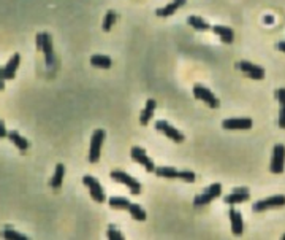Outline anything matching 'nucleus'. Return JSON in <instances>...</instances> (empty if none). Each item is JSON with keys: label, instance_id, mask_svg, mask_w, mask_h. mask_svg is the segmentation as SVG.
<instances>
[{"label": "nucleus", "instance_id": "nucleus-36", "mask_svg": "<svg viewBox=\"0 0 285 240\" xmlns=\"http://www.w3.org/2000/svg\"><path fill=\"white\" fill-rule=\"evenodd\" d=\"M265 23H273V18H271V16H266V18H265Z\"/></svg>", "mask_w": 285, "mask_h": 240}, {"label": "nucleus", "instance_id": "nucleus-3", "mask_svg": "<svg viewBox=\"0 0 285 240\" xmlns=\"http://www.w3.org/2000/svg\"><path fill=\"white\" fill-rule=\"evenodd\" d=\"M111 178H113V180H116V181H119V183H124L125 186L130 189L131 194L138 196V194L141 193V184H140V181H136L135 178L130 177L129 174L121 172V170H113V172H111Z\"/></svg>", "mask_w": 285, "mask_h": 240}, {"label": "nucleus", "instance_id": "nucleus-5", "mask_svg": "<svg viewBox=\"0 0 285 240\" xmlns=\"http://www.w3.org/2000/svg\"><path fill=\"white\" fill-rule=\"evenodd\" d=\"M285 167V147L284 145H276L274 151H273V157H271V172L273 174H282Z\"/></svg>", "mask_w": 285, "mask_h": 240}, {"label": "nucleus", "instance_id": "nucleus-35", "mask_svg": "<svg viewBox=\"0 0 285 240\" xmlns=\"http://www.w3.org/2000/svg\"><path fill=\"white\" fill-rule=\"evenodd\" d=\"M3 78H2V72H0V89H3Z\"/></svg>", "mask_w": 285, "mask_h": 240}, {"label": "nucleus", "instance_id": "nucleus-21", "mask_svg": "<svg viewBox=\"0 0 285 240\" xmlns=\"http://www.w3.org/2000/svg\"><path fill=\"white\" fill-rule=\"evenodd\" d=\"M90 64L99 68H109L113 62H111V58L105 56V54H94V56L90 58Z\"/></svg>", "mask_w": 285, "mask_h": 240}, {"label": "nucleus", "instance_id": "nucleus-14", "mask_svg": "<svg viewBox=\"0 0 285 240\" xmlns=\"http://www.w3.org/2000/svg\"><path fill=\"white\" fill-rule=\"evenodd\" d=\"M185 2H187V0H173V2H171L170 5L163 6V8H158V10L155 11V15H157L158 18H168V16H171V15H175V13L181 8V6H184Z\"/></svg>", "mask_w": 285, "mask_h": 240}, {"label": "nucleus", "instance_id": "nucleus-29", "mask_svg": "<svg viewBox=\"0 0 285 240\" xmlns=\"http://www.w3.org/2000/svg\"><path fill=\"white\" fill-rule=\"evenodd\" d=\"M207 193H209L214 199H215V197H219V196L222 194V184H220V183H214V184H211V186L207 188Z\"/></svg>", "mask_w": 285, "mask_h": 240}, {"label": "nucleus", "instance_id": "nucleus-34", "mask_svg": "<svg viewBox=\"0 0 285 240\" xmlns=\"http://www.w3.org/2000/svg\"><path fill=\"white\" fill-rule=\"evenodd\" d=\"M277 48H279L281 51H284V53H285V42H281L279 45H277Z\"/></svg>", "mask_w": 285, "mask_h": 240}, {"label": "nucleus", "instance_id": "nucleus-30", "mask_svg": "<svg viewBox=\"0 0 285 240\" xmlns=\"http://www.w3.org/2000/svg\"><path fill=\"white\" fill-rule=\"evenodd\" d=\"M179 178L187 183H193L195 181V174L190 172V170H184V172H179Z\"/></svg>", "mask_w": 285, "mask_h": 240}, {"label": "nucleus", "instance_id": "nucleus-7", "mask_svg": "<svg viewBox=\"0 0 285 240\" xmlns=\"http://www.w3.org/2000/svg\"><path fill=\"white\" fill-rule=\"evenodd\" d=\"M193 95L198 99V100H203L206 102V105H209L211 108H219V99L215 97V95L209 91L207 88L201 86V85H197L193 88Z\"/></svg>", "mask_w": 285, "mask_h": 240}, {"label": "nucleus", "instance_id": "nucleus-28", "mask_svg": "<svg viewBox=\"0 0 285 240\" xmlns=\"http://www.w3.org/2000/svg\"><path fill=\"white\" fill-rule=\"evenodd\" d=\"M108 239L109 240H124V236L116 229L114 224H111L109 228H108Z\"/></svg>", "mask_w": 285, "mask_h": 240}, {"label": "nucleus", "instance_id": "nucleus-15", "mask_svg": "<svg viewBox=\"0 0 285 240\" xmlns=\"http://www.w3.org/2000/svg\"><path fill=\"white\" fill-rule=\"evenodd\" d=\"M230 221H232V231L234 236H241L244 232V221L238 210L232 209L230 210Z\"/></svg>", "mask_w": 285, "mask_h": 240}, {"label": "nucleus", "instance_id": "nucleus-23", "mask_svg": "<svg viewBox=\"0 0 285 240\" xmlns=\"http://www.w3.org/2000/svg\"><path fill=\"white\" fill-rule=\"evenodd\" d=\"M130 205V201L125 197H111L109 199V207L116 210H127Z\"/></svg>", "mask_w": 285, "mask_h": 240}, {"label": "nucleus", "instance_id": "nucleus-22", "mask_svg": "<svg viewBox=\"0 0 285 240\" xmlns=\"http://www.w3.org/2000/svg\"><path fill=\"white\" fill-rule=\"evenodd\" d=\"M129 211H130V215L133 216L136 221H144L146 219V211L143 210V207L141 205H138V204H131L130 202V205H129V209H127Z\"/></svg>", "mask_w": 285, "mask_h": 240}, {"label": "nucleus", "instance_id": "nucleus-24", "mask_svg": "<svg viewBox=\"0 0 285 240\" xmlns=\"http://www.w3.org/2000/svg\"><path fill=\"white\" fill-rule=\"evenodd\" d=\"M154 172L162 178H179V172L173 167H155Z\"/></svg>", "mask_w": 285, "mask_h": 240}, {"label": "nucleus", "instance_id": "nucleus-1", "mask_svg": "<svg viewBox=\"0 0 285 240\" xmlns=\"http://www.w3.org/2000/svg\"><path fill=\"white\" fill-rule=\"evenodd\" d=\"M37 50L43 51L45 59H46V65L52 67L54 64V46H52V38L50 33L41 32L37 33Z\"/></svg>", "mask_w": 285, "mask_h": 240}, {"label": "nucleus", "instance_id": "nucleus-16", "mask_svg": "<svg viewBox=\"0 0 285 240\" xmlns=\"http://www.w3.org/2000/svg\"><path fill=\"white\" fill-rule=\"evenodd\" d=\"M155 107H157V104H155V100H152V99H149L148 102H146V107H144V110H143V113H141V116H140V122H141V124H143V126H146V124H149V121L152 120V116H154Z\"/></svg>", "mask_w": 285, "mask_h": 240}, {"label": "nucleus", "instance_id": "nucleus-25", "mask_svg": "<svg viewBox=\"0 0 285 240\" xmlns=\"http://www.w3.org/2000/svg\"><path fill=\"white\" fill-rule=\"evenodd\" d=\"M117 21V15L114 11H108L105 19H103V30H111V27L114 26V23Z\"/></svg>", "mask_w": 285, "mask_h": 240}, {"label": "nucleus", "instance_id": "nucleus-32", "mask_svg": "<svg viewBox=\"0 0 285 240\" xmlns=\"http://www.w3.org/2000/svg\"><path fill=\"white\" fill-rule=\"evenodd\" d=\"M276 95H277V100H279V104H281V105H285V89H284V88L277 89Z\"/></svg>", "mask_w": 285, "mask_h": 240}, {"label": "nucleus", "instance_id": "nucleus-4", "mask_svg": "<svg viewBox=\"0 0 285 240\" xmlns=\"http://www.w3.org/2000/svg\"><path fill=\"white\" fill-rule=\"evenodd\" d=\"M82 183H84L86 186L89 188L90 196H92V199L95 202H100V204L105 202V191H103V188L100 186V183L95 177L86 175L84 178H82Z\"/></svg>", "mask_w": 285, "mask_h": 240}, {"label": "nucleus", "instance_id": "nucleus-9", "mask_svg": "<svg viewBox=\"0 0 285 240\" xmlns=\"http://www.w3.org/2000/svg\"><path fill=\"white\" fill-rule=\"evenodd\" d=\"M155 129L157 131H160L163 132L168 139H171L173 142H176V143H181L184 140V135L182 132H179L176 127H173L171 124H168L166 121H157L155 122Z\"/></svg>", "mask_w": 285, "mask_h": 240}, {"label": "nucleus", "instance_id": "nucleus-17", "mask_svg": "<svg viewBox=\"0 0 285 240\" xmlns=\"http://www.w3.org/2000/svg\"><path fill=\"white\" fill-rule=\"evenodd\" d=\"M212 30H214V33H217L224 43H232L233 40H234L233 30L230 29V27H227V26H214Z\"/></svg>", "mask_w": 285, "mask_h": 240}, {"label": "nucleus", "instance_id": "nucleus-31", "mask_svg": "<svg viewBox=\"0 0 285 240\" xmlns=\"http://www.w3.org/2000/svg\"><path fill=\"white\" fill-rule=\"evenodd\" d=\"M279 127L285 129V105H281V112H279Z\"/></svg>", "mask_w": 285, "mask_h": 240}, {"label": "nucleus", "instance_id": "nucleus-10", "mask_svg": "<svg viewBox=\"0 0 285 240\" xmlns=\"http://www.w3.org/2000/svg\"><path fill=\"white\" fill-rule=\"evenodd\" d=\"M222 127L228 131H244V129L252 127V120L250 118H230L222 121Z\"/></svg>", "mask_w": 285, "mask_h": 240}, {"label": "nucleus", "instance_id": "nucleus-27", "mask_svg": "<svg viewBox=\"0 0 285 240\" xmlns=\"http://www.w3.org/2000/svg\"><path fill=\"white\" fill-rule=\"evenodd\" d=\"M2 236L8 240H29V237H26L24 234H21V232H16L13 229H5L2 232Z\"/></svg>", "mask_w": 285, "mask_h": 240}, {"label": "nucleus", "instance_id": "nucleus-20", "mask_svg": "<svg viewBox=\"0 0 285 240\" xmlns=\"http://www.w3.org/2000/svg\"><path fill=\"white\" fill-rule=\"evenodd\" d=\"M187 23H189L190 27H193L195 30H200V32H206L211 29V26L207 24L203 18L200 16H189V19H187Z\"/></svg>", "mask_w": 285, "mask_h": 240}, {"label": "nucleus", "instance_id": "nucleus-12", "mask_svg": "<svg viewBox=\"0 0 285 240\" xmlns=\"http://www.w3.org/2000/svg\"><path fill=\"white\" fill-rule=\"evenodd\" d=\"M19 62H21V56L16 53L13 54L11 59L8 60V64H6L3 68H0V72H2V78L3 80H13L16 77V70L19 67Z\"/></svg>", "mask_w": 285, "mask_h": 240}, {"label": "nucleus", "instance_id": "nucleus-33", "mask_svg": "<svg viewBox=\"0 0 285 240\" xmlns=\"http://www.w3.org/2000/svg\"><path fill=\"white\" fill-rule=\"evenodd\" d=\"M8 135V132H6V129H5V126H3V122L0 121V139H3V137H6Z\"/></svg>", "mask_w": 285, "mask_h": 240}, {"label": "nucleus", "instance_id": "nucleus-19", "mask_svg": "<svg viewBox=\"0 0 285 240\" xmlns=\"http://www.w3.org/2000/svg\"><path fill=\"white\" fill-rule=\"evenodd\" d=\"M6 137H8V139H10L13 143H15V145H16V148H19L21 151H26V150L29 148V140H27V139H24V137L21 135L19 132H16V131H11V132H8V135H6Z\"/></svg>", "mask_w": 285, "mask_h": 240}, {"label": "nucleus", "instance_id": "nucleus-2", "mask_svg": "<svg viewBox=\"0 0 285 240\" xmlns=\"http://www.w3.org/2000/svg\"><path fill=\"white\" fill-rule=\"evenodd\" d=\"M105 131L103 129H97L92 134V140H90V151H89V162L97 164L102 154V145L105 142Z\"/></svg>", "mask_w": 285, "mask_h": 240}, {"label": "nucleus", "instance_id": "nucleus-37", "mask_svg": "<svg viewBox=\"0 0 285 240\" xmlns=\"http://www.w3.org/2000/svg\"><path fill=\"white\" fill-rule=\"evenodd\" d=\"M282 239H284V240H285V236H284V237H282Z\"/></svg>", "mask_w": 285, "mask_h": 240}, {"label": "nucleus", "instance_id": "nucleus-26", "mask_svg": "<svg viewBox=\"0 0 285 240\" xmlns=\"http://www.w3.org/2000/svg\"><path fill=\"white\" fill-rule=\"evenodd\" d=\"M211 201H214V197L206 191L205 194H200V196H197L195 199H193V205H195V207H201V205L209 204Z\"/></svg>", "mask_w": 285, "mask_h": 240}, {"label": "nucleus", "instance_id": "nucleus-13", "mask_svg": "<svg viewBox=\"0 0 285 240\" xmlns=\"http://www.w3.org/2000/svg\"><path fill=\"white\" fill-rule=\"evenodd\" d=\"M250 199V194H249V189L247 188H234V191L232 194L225 196V204H230V205H234V204H242V202H247Z\"/></svg>", "mask_w": 285, "mask_h": 240}, {"label": "nucleus", "instance_id": "nucleus-8", "mask_svg": "<svg viewBox=\"0 0 285 240\" xmlns=\"http://www.w3.org/2000/svg\"><path fill=\"white\" fill-rule=\"evenodd\" d=\"M130 156L133 157V159L138 164L144 166V169L148 170V172H154V170H155V164L151 161V157H148V154H146V151H144L143 148L133 147V148H131V151H130Z\"/></svg>", "mask_w": 285, "mask_h": 240}, {"label": "nucleus", "instance_id": "nucleus-11", "mask_svg": "<svg viewBox=\"0 0 285 240\" xmlns=\"http://www.w3.org/2000/svg\"><path fill=\"white\" fill-rule=\"evenodd\" d=\"M244 75H247L249 78L252 80H263L265 78V68L260 67V65H255L252 62H247V60H242V62L238 65Z\"/></svg>", "mask_w": 285, "mask_h": 240}, {"label": "nucleus", "instance_id": "nucleus-18", "mask_svg": "<svg viewBox=\"0 0 285 240\" xmlns=\"http://www.w3.org/2000/svg\"><path fill=\"white\" fill-rule=\"evenodd\" d=\"M64 175H65V167L64 164H57L55 166V170H54V175L51 178V188L54 189H59L62 186V181H64Z\"/></svg>", "mask_w": 285, "mask_h": 240}, {"label": "nucleus", "instance_id": "nucleus-6", "mask_svg": "<svg viewBox=\"0 0 285 240\" xmlns=\"http://www.w3.org/2000/svg\"><path fill=\"white\" fill-rule=\"evenodd\" d=\"M282 205H285V196L279 194V196H273V197H268V199H261V201L255 202L252 205V210L254 211H265L268 209L282 207Z\"/></svg>", "mask_w": 285, "mask_h": 240}]
</instances>
